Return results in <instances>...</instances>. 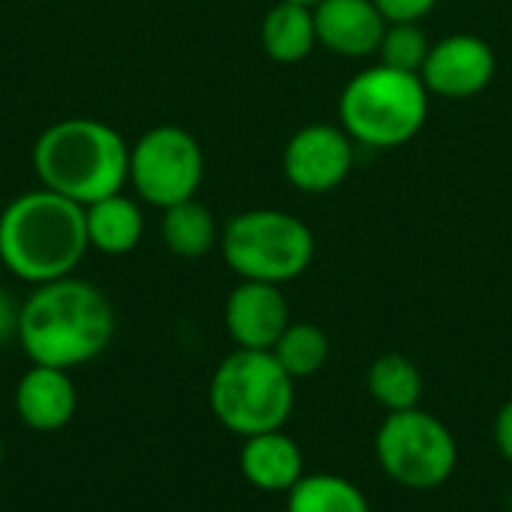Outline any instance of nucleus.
Here are the masks:
<instances>
[{
  "mask_svg": "<svg viewBox=\"0 0 512 512\" xmlns=\"http://www.w3.org/2000/svg\"><path fill=\"white\" fill-rule=\"evenodd\" d=\"M114 330L111 300L96 285L63 276L33 285L21 303L18 345L30 363L72 372L96 360L111 345Z\"/></svg>",
  "mask_w": 512,
  "mask_h": 512,
  "instance_id": "nucleus-1",
  "label": "nucleus"
},
{
  "mask_svg": "<svg viewBox=\"0 0 512 512\" xmlns=\"http://www.w3.org/2000/svg\"><path fill=\"white\" fill-rule=\"evenodd\" d=\"M87 249L84 207L45 186L18 195L0 213V264L27 285L72 276Z\"/></svg>",
  "mask_w": 512,
  "mask_h": 512,
  "instance_id": "nucleus-2",
  "label": "nucleus"
},
{
  "mask_svg": "<svg viewBox=\"0 0 512 512\" xmlns=\"http://www.w3.org/2000/svg\"><path fill=\"white\" fill-rule=\"evenodd\" d=\"M39 183L81 207L123 192L129 183V144L93 117H66L45 126L33 144Z\"/></svg>",
  "mask_w": 512,
  "mask_h": 512,
  "instance_id": "nucleus-3",
  "label": "nucleus"
},
{
  "mask_svg": "<svg viewBox=\"0 0 512 512\" xmlns=\"http://www.w3.org/2000/svg\"><path fill=\"white\" fill-rule=\"evenodd\" d=\"M297 381L279 366L273 351L234 348L213 372L207 402L222 429L237 438L285 429L294 414Z\"/></svg>",
  "mask_w": 512,
  "mask_h": 512,
  "instance_id": "nucleus-4",
  "label": "nucleus"
},
{
  "mask_svg": "<svg viewBox=\"0 0 512 512\" xmlns=\"http://www.w3.org/2000/svg\"><path fill=\"white\" fill-rule=\"evenodd\" d=\"M429 90L420 75L384 63L354 75L339 99V117L348 138L390 150L408 144L426 123Z\"/></svg>",
  "mask_w": 512,
  "mask_h": 512,
  "instance_id": "nucleus-5",
  "label": "nucleus"
},
{
  "mask_svg": "<svg viewBox=\"0 0 512 512\" xmlns=\"http://www.w3.org/2000/svg\"><path fill=\"white\" fill-rule=\"evenodd\" d=\"M225 264L246 282L285 285L303 276L315 258V237L309 225L285 210L237 213L222 237Z\"/></svg>",
  "mask_w": 512,
  "mask_h": 512,
  "instance_id": "nucleus-6",
  "label": "nucleus"
},
{
  "mask_svg": "<svg viewBox=\"0 0 512 512\" xmlns=\"http://www.w3.org/2000/svg\"><path fill=\"white\" fill-rule=\"evenodd\" d=\"M375 459L387 480L408 492L441 489L456 465L459 444L444 420L423 408L387 414L375 432Z\"/></svg>",
  "mask_w": 512,
  "mask_h": 512,
  "instance_id": "nucleus-7",
  "label": "nucleus"
},
{
  "mask_svg": "<svg viewBox=\"0 0 512 512\" xmlns=\"http://www.w3.org/2000/svg\"><path fill=\"white\" fill-rule=\"evenodd\" d=\"M201 180L204 150L180 126H153L129 147V183L159 210L195 198Z\"/></svg>",
  "mask_w": 512,
  "mask_h": 512,
  "instance_id": "nucleus-8",
  "label": "nucleus"
},
{
  "mask_svg": "<svg viewBox=\"0 0 512 512\" xmlns=\"http://www.w3.org/2000/svg\"><path fill=\"white\" fill-rule=\"evenodd\" d=\"M351 162H354V147L348 132L327 123H312L294 132L282 156L288 183L309 195L336 189L348 177Z\"/></svg>",
  "mask_w": 512,
  "mask_h": 512,
  "instance_id": "nucleus-9",
  "label": "nucleus"
},
{
  "mask_svg": "<svg viewBox=\"0 0 512 512\" xmlns=\"http://www.w3.org/2000/svg\"><path fill=\"white\" fill-rule=\"evenodd\" d=\"M495 75V51L486 39L471 33H456L429 48L423 63V84L426 90L447 96V99H468L489 87Z\"/></svg>",
  "mask_w": 512,
  "mask_h": 512,
  "instance_id": "nucleus-10",
  "label": "nucleus"
},
{
  "mask_svg": "<svg viewBox=\"0 0 512 512\" xmlns=\"http://www.w3.org/2000/svg\"><path fill=\"white\" fill-rule=\"evenodd\" d=\"M288 324L291 312L279 285L243 279L225 300V330L237 348L273 351Z\"/></svg>",
  "mask_w": 512,
  "mask_h": 512,
  "instance_id": "nucleus-11",
  "label": "nucleus"
},
{
  "mask_svg": "<svg viewBox=\"0 0 512 512\" xmlns=\"http://www.w3.org/2000/svg\"><path fill=\"white\" fill-rule=\"evenodd\" d=\"M12 408L21 426L39 435H51L72 423L78 411V387L66 369L30 363V369L15 384Z\"/></svg>",
  "mask_w": 512,
  "mask_h": 512,
  "instance_id": "nucleus-12",
  "label": "nucleus"
},
{
  "mask_svg": "<svg viewBox=\"0 0 512 512\" xmlns=\"http://www.w3.org/2000/svg\"><path fill=\"white\" fill-rule=\"evenodd\" d=\"M387 18L375 0H321L315 6L318 42L342 57H369L378 51Z\"/></svg>",
  "mask_w": 512,
  "mask_h": 512,
  "instance_id": "nucleus-13",
  "label": "nucleus"
},
{
  "mask_svg": "<svg viewBox=\"0 0 512 512\" xmlns=\"http://www.w3.org/2000/svg\"><path fill=\"white\" fill-rule=\"evenodd\" d=\"M237 465L252 489L276 495L291 492V486H297V480L306 474L303 450L285 429L243 438Z\"/></svg>",
  "mask_w": 512,
  "mask_h": 512,
  "instance_id": "nucleus-14",
  "label": "nucleus"
},
{
  "mask_svg": "<svg viewBox=\"0 0 512 512\" xmlns=\"http://www.w3.org/2000/svg\"><path fill=\"white\" fill-rule=\"evenodd\" d=\"M84 222H87V243L102 255H126L141 243L144 234V213L138 201H132L123 192L87 204Z\"/></svg>",
  "mask_w": 512,
  "mask_h": 512,
  "instance_id": "nucleus-15",
  "label": "nucleus"
},
{
  "mask_svg": "<svg viewBox=\"0 0 512 512\" xmlns=\"http://www.w3.org/2000/svg\"><path fill=\"white\" fill-rule=\"evenodd\" d=\"M315 12L312 6L279 0L261 21V45L276 63H297L315 48Z\"/></svg>",
  "mask_w": 512,
  "mask_h": 512,
  "instance_id": "nucleus-16",
  "label": "nucleus"
},
{
  "mask_svg": "<svg viewBox=\"0 0 512 512\" xmlns=\"http://www.w3.org/2000/svg\"><path fill=\"white\" fill-rule=\"evenodd\" d=\"M366 390L387 414L411 411L423 399V372L405 354H381L366 372Z\"/></svg>",
  "mask_w": 512,
  "mask_h": 512,
  "instance_id": "nucleus-17",
  "label": "nucleus"
},
{
  "mask_svg": "<svg viewBox=\"0 0 512 512\" xmlns=\"http://www.w3.org/2000/svg\"><path fill=\"white\" fill-rule=\"evenodd\" d=\"M285 512H372L357 483L339 474H303L285 492Z\"/></svg>",
  "mask_w": 512,
  "mask_h": 512,
  "instance_id": "nucleus-18",
  "label": "nucleus"
},
{
  "mask_svg": "<svg viewBox=\"0 0 512 512\" xmlns=\"http://www.w3.org/2000/svg\"><path fill=\"white\" fill-rule=\"evenodd\" d=\"M162 213V240L177 258H204L219 243L216 219L201 201L189 198Z\"/></svg>",
  "mask_w": 512,
  "mask_h": 512,
  "instance_id": "nucleus-19",
  "label": "nucleus"
},
{
  "mask_svg": "<svg viewBox=\"0 0 512 512\" xmlns=\"http://www.w3.org/2000/svg\"><path fill=\"white\" fill-rule=\"evenodd\" d=\"M273 357L294 381H306L324 369L330 357V339L312 321H291L273 345Z\"/></svg>",
  "mask_w": 512,
  "mask_h": 512,
  "instance_id": "nucleus-20",
  "label": "nucleus"
},
{
  "mask_svg": "<svg viewBox=\"0 0 512 512\" xmlns=\"http://www.w3.org/2000/svg\"><path fill=\"white\" fill-rule=\"evenodd\" d=\"M429 39L426 33L417 27V24H390L384 30V39L378 45V54H381V63L390 66V69H399V72H411V75H420L423 72V63L429 57Z\"/></svg>",
  "mask_w": 512,
  "mask_h": 512,
  "instance_id": "nucleus-21",
  "label": "nucleus"
},
{
  "mask_svg": "<svg viewBox=\"0 0 512 512\" xmlns=\"http://www.w3.org/2000/svg\"><path fill=\"white\" fill-rule=\"evenodd\" d=\"M435 3L438 0H375L387 24H417L435 9Z\"/></svg>",
  "mask_w": 512,
  "mask_h": 512,
  "instance_id": "nucleus-22",
  "label": "nucleus"
},
{
  "mask_svg": "<svg viewBox=\"0 0 512 512\" xmlns=\"http://www.w3.org/2000/svg\"><path fill=\"white\" fill-rule=\"evenodd\" d=\"M18 321H21V306L0 288V348L18 339Z\"/></svg>",
  "mask_w": 512,
  "mask_h": 512,
  "instance_id": "nucleus-23",
  "label": "nucleus"
},
{
  "mask_svg": "<svg viewBox=\"0 0 512 512\" xmlns=\"http://www.w3.org/2000/svg\"><path fill=\"white\" fill-rule=\"evenodd\" d=\"M495 447L504 456V462L512 465V399L501 405V411L495 417Z\"/></svg>",
  "mask_w": 512,
  "mask_h": 512,
  "instance_id": "nucleus-24",
  "label": "nucleus"
},
{
  "mask_svg": "<svg viewBox=\"0 0 512 512\" xmlns=\"http://www.w3.org/2000/svg\"><path fill=\"white\" fill-rule=\"evenodd\" d=\"M285 3H300V6H318L321 0H285Z\"/></svg>",
  "mask_w": 512,
  "mask_h": 512,
  "instance_id": "nucleus-25",
  "label": "nucleus"
},
{
  "mask_svg": "<svg viewBox=\"0 0 512 512\" xmlns=\"http://www.w3.org/2000/svg\"><path fill=\"white\" fill-rule=\"evenodd\" d=\"M3 456H6V453H3V438H0V468H3Z\"/></svg>",
  "mask_w": 512,
  "mask_h": 512,
  "instance_id": "nucleus-26",
  "label": "nucleus"
},
{
  "mask_svg": "<svg viewBox=\"0 0 512 512\" xmlns=\"http://www.w3.org/2000/svg\"><path fill=\"white\" fill-rule=\"evenodd\" d=\"M0 273H3V264H0Z\"/></svg>",
  "mask_w": 512,
  "mask_h": 512,
  "instance_id": "nucleus-27",
  "label": "nucleus"
}]
</instances>
